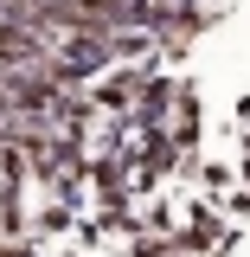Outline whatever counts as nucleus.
Segmentation results:
<instances>
[{
    "mask_svg": "<svg viewBox=\"0 0 250 257\" xmlns=\"http://www.w3.org/2000/svg\"><path fill=\"white\" fill-rule=\"evenodd\" d=\"M45 52H58V45H52V39H39L32 26L0 20V77H7V71H26V64H39Z\"/></svg>",
    "mask_w": 250,
    "mask_h": 257,
    "instance_id": "1",
    "label": "nucleus"
},
{
    "mask_svg": "<svg viewBox=\"0 0 250 257\" xmlns=\"http://www.w3.org/2000/svg\"><path fill=\"white\" fill-rule=\"evenodd\" d=\"M141 90H148V77H141V71H109V77H103V84H96V109H135V103H141Z\"/></svg>",
    "mask_w": 250,
    "mask_h": 257,
    "instance_id": "2",
    "label": "nucleus"
},
{
    "mask_svg": "<svg viewBox=\"0 0 250 257\" xmlns=\"http://www.w3.org/2000/svg\"><path fill=\"white\" fill-rule=\"evenodd\" d=\"M173 103H180V90H173V84H154V77H148V90H141V103H135V109H141V122H160V116H167Z\"/></svg>",
    "mask_w": 250,
    "mask_h": 257,
    "instance_id": "3",
    "label": "nucleus"
},
{
    "mask_svg": "<svg viewBox=\"0 0 250 257\" xmlns=\"http://www.w3.org/2000/svg\"><path fill=\"white\" fill-rule=\"evenodd\" d=\"M192 135H199V103L180 90V103H173V142H180V148H192Z\"/></svg>",
    "mask_w": 250,
    "mask_h": 257,
    "instance_id": "4",
    "label": "nucleus"
},
{
    "mask_svg": "<svg viewBox=\"0 0 250 257\" xmlns=\"http://www.w3.org/2000/svg\"><path fill=\"white\" fill-rule=\"evenodd\" d=\"M212 238H218V219H212V212H199V219H192V231H186V244L199 251V244H212Z\"/></svg>",
    "mask_w": 250,
    "mask_h": 257,
    "instance_id": "5",
    "label": "nucleus"
},
{
    "mask_svg": "<svg viewBox=\"0 0 250 257\" xmlns=\"http://www.w3.org/2000/svg\"><path fill=\"white\" fill-rule=\"evenodd\" d=\"M7 109H13V103H7V77H0V116H7Z\"/></svg>",
    "mask_w": 250,
    "mask_h": 257,
    "instance_id": "6",
    "label": "nucleus"
},
{
    "mask_svg": "<svg viewBox=\"0 0 250 257\" xmlns=\"http://www.w3.org/2000/svg\"><path fill=\"white\" fill-rule=\"evenodd\" d=\"M0 148H7V135H0Z\"/></svg>",
    "mask_w": 250,
    "mask_h": 257,
    "instance_id": "7",
    "label": "nucleus"
},
{
    "mask_svg": "<svg viewBox=\"0 0 250 257\" xmlns=\"http://www.w3.org/2000/svg\"><path fill=\"white\" fill-rule=\"evenodd\" d=\"M244 174H250V161H244Z\"/></svg>",
    "mask_w": 250,
    "mask_h": 257,
    "instance_id": "8",
    "label": "nucleus"
}]
</instances>
